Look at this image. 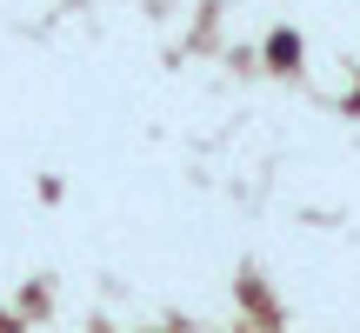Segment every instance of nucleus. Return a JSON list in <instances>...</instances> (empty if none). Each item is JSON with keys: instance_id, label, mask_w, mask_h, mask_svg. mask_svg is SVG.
<instances>
[{"instance_id": "1", "label": "nucleus", "mask_w": 360, "mask_h": 333, "mask_svg": "<svg viewBox=\"0 0 360 333\" xmlns=\"http://www.w3.org/2000/svg\"><path fill=\"white\" fill-rule=\"evenodd\" d=\"M267 53H274V60L287 67V60H294V53H300V40H294V34H274V47H267Z\"/></svg>"}]
</instances>
